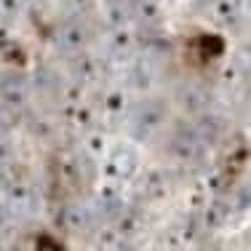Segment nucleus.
<instances>
[{
    "instance_id": "nucleus-1",
    "label": "nucleus",
    "mask_w": 251,
    "mask_h": 251,
    "mask_svg": "<svg viewBox=\"0 0 251 251\" xmlns=\"http://www.w3.org/2000/svg\"><path fill=\"white\" fill-rule=\"evenodd\" d=\"M163 121H166V104L160 99H147L134 107L131 121H128V131L134 139H147Z\"/></svg>"
},
{
    "instance_id": "nucleus-2",
    "label": "nucleus",
    "mask_w": 251,
    "mask_h": 251,
    "mask_svg": "<svg viewBox=\"0 0 251 251\" xmlns=\"http://www.w3.org/2000/svg\"><path fill=\"white\" fill-rule=\"evenodd\" d=\"M136 169H139V152L131 145H118L104 160V176L121 184L134 179Z\"/></svg>"
},
{
    "instance_id": "nucleus-3",
    "label": "nucleus",
    "mask_w": 251,
    "mask_h": 251,
    "mask_svg": "<svg viewBox=\"0 0 251 251\" xmlns=\"http://www.w3.org/2000/svg\"><path fill=\"white\" fill-rule=\"evenodd\" d=\"M86 43H88V27L83 25V19L73 16V19H67L62 27H59V32H56L59 51H64V53H80Z\"/></svg>"
},
{
    "instance_id": "nucleus-4",
    "label": "nucleus",
    "mask_w": 251,
    "mask_h": 251,
    "mask_svg": "<svg viewBox=\"0 0 251 251\" xmlns=\"http://www.w3.org/2000/svg\"><path fill=\"white\" fill-rule=\"evenodd\" d=\"M27 94H29V83L19 70L0 75V99H3L5 107H19L27 99Z\"/></svg>"
},
{
    "instance_id": "nucleus-5",
    "label": "nucleus",
    "mask_w": 251,
    "mask_h": 251,
    "mask_svg": "<svg viewBox=\"0 0 251 251\" xmlns=\"http://www.w3.org/2000/svg\"><path fill=\"white\" fill-rule=\"evenodd\" d=\"M201 147H203V139L198 134H190V131H179L171 142V155L179 160V163H190L201 155Z\"/></svg>"
},
{
    "instance_id": "nucleus-6",
    "label": "nucleus",
    "mask_w": 251,
    "mask_h": 251,
    "mask_svg": "<svg viewBox=\"0 0 251 251\" xmlns=\"http://www.w3.org/2000/svg\"><path fill=\"white\" fill-rule=\"evenodd\" d=\"M35 201V190L32 184L25 179H14V182H5V206L19 208V211H29Z\"/></svg>"
},
{
    "instance_id": "nucleus-7",
    "label": "nucleus",
    "mask_w": 251,
    "mask_h": 251,
    "mask_svg": "<svg viewBox=\"0 0 251 251\" xmlns=\"http://www.w3.org/2000/svg\"><path fill=\"white\" fill-rule=\"evenodd\" d=\"M59 225L70 232H83L94 225V211L88 206H64L59 211Z\"/></svg>"
},
{
    "instance_id": "nucleus-8",
    "label": "nucleus",
    "mask_w": 251,
    "mask_h": 251,
    "mask_svg": "<svg viewBox=\"0 0 251 251\" xmlns=\"http://www.w3.org/2000/svg\"><path fill=\"white\" fill-rule=\"evenodd\" d=\"M99 206H101V211H104V217H118V214L126 208V193H123V187H121V182H107V184H101V190H99Z\"/></svg>"
},
{
    "instance_id": "nucleus-9",
    "label": "nucleus",
    "mask_w": 251,
    "mask_h": 251,
    "mask_svg": "<svg viewBox=\"0 0 251 251\" xmlns=\"http://www.w3.org/2000/svg\"><path fill=\"white\" fill-rule=\"evenodd\" d=\"M243 0H214L211 3V19L222 27H230L241 19Z\"/></svg>"
},
{
    "instance_id": "nucleus-10",
    "label": "nucleus",
    "mask_w": 251,
    "mask_h": 251,
    "mask_svg": "<svg viewBox=\"0 0 251 251\" xmlns=\"http://www.w3.org/2000/svg\"><path fill=\"white\" fill-rule=\"evenodd\" d=\"M230 214H232V208L227 206L225 201H211V203H206V208H203L201 225L208 227V230H219V227L227 222V217H230Z\"/></svg>"
},
{
    "instance_id": "nucleus-11",
    "label": "nucleus",
    "mask_w": 251,
    "mask_h": 251,
    "mask_svg": "<svg viewBox=\"0 0 251 251\" xmlns=\"http://www.w3.org/2000/svg\"><path fill=\"white\" fill-rule=\"evenodd\" d=\"M107 49H110L112 59H126V56H131V51H134V38H131V32L126 27H115V32H112L110 40H107Z\"/></svg>"
},
{
    "instance_id": "nucleus-12",
    "label": "nucleus",
    "mask_w": 251,
    "mask_h": 251,
    "mask_svg": "<svg viewBox=\"0 0 251 251\" xmlns=\"http://www.w3.org/2000/svg\"><path fill=\"white\" fill-rule=\"evenodd\" d=\"M115 219H118V222H115V235L121 238V241H123V238L136 235L139 227H142V214L136 211V208H128V206H126Z\"/></svg>"
},
{
    "instance_id": "nucleus-13",
    "label": "nucleus",
    "mask_w": 251,
    "mask_h": 251,
    "mask_svg": "<svg viewBox=\"0 0 251 251\" xmlns=\"http://www.w3.org/2000/svg\"><path fill=\"white\" fill-rule=\"evenodd\" d=\"M99 59L97 56H88V53H80V56L73 62V77L80 83H91L99 77Z\"/></svg>"
},
{
    "instance_id": "nucleus-14",
    "label": "nucleus",
    "mask_w": 251,
    "mask_h": 251,
    "mask_svg": "<svg viewBox=\"0 0 251 251\" xmlns=\"http://www.w3.org/2000/svg\"><path fill=\"white\" fill-rule=\"evenodd\" d=\"M139 190L147 195V201H155V198H163L169 193V174L166 171H150L145 176V182L139 184Z\"/></svg>"
},
{
    "instance_id": "nucleus-15",
    "label": "nucleus",
    "mask_w": 251,
    "mask_h": 251,
    "mask_svg": "<svg viewBox=\"0 0 251 251\" xmlns=\"http://www.w3.org/2000/svg\"><path fill=\"white\" fill-rule=\"evenodd\" d=\"M195 49L193 53L201 59V62H211V59H217L219 53L225 51V43H222V38H217V35H198V40H195Z\"/></svg>"
},
{
    "instance_id": "nucleus-16",
    "label": "nucleus",
    "mask_w": 251,
    "mask_h": 251,
    "mask_svg": "<svg viewBox=\"0 0 251 251\" xmlns=\"http://www.w3.org/2000/svg\"><path fill=\"white\" fill-rule=\"evenodd\" d=\"M134 14V5L126 0H107V22L112 27H126V22Z\"/></svg>"
},
{
    "instance_id": "nucleus-17",
    "label": "nucleus",
    "mask_w": 251,
    "mask_h": 251,
    "mask_svg": "<svg viewBox=\"0 0 251 251\" xmlns=\"http://www.w3.org/2000/svg\"><path fill=\"white\" fill-rule=\"evenodd\" d=\"M126 110H128V97H126V91L115 88V91H110V94L104 97V112H107V115L121 118Z\"/></svg>"
},
{
    "instance_id": "nucleus-18",
    "label": "nucleus",
    "mask_w": 251,
    "mask_h": 251,
    "mask_svg": "<svg viewBox=\"0 0 251 251\" xmlns=\"http://www.w3.org/2000/svg\"><path fill=\"white\" fill-rule=\"evenodd\" d=\"M86 152L91 155V158H99V155L104 152V134H101V131H97V134L88 136V142H86Z\"/></svg>"
},
{
    "instance_id": "nucleus-19",
    "label": "nucleus",
    "mask_w": 251,
    "mask_h": 251,
    "mask_svg": "<svg viewBox=\"0 0 251 251\" xmlns=\"http://www.w3.org/2000/svg\"><path fill=\"white\" fill-rule=\"evenodd\" d=\"M22 8L19 0H0V16H5V19H11V16H16Z\"/></svg>"
},
{
    "instance_id": "nucleus-20",
    "label": "nucleus",
    "mask_w": 251,
    "mask_h": 251,
    "mask_svg": "<svg viewBox=\"0 0 251 251\" xmlns=\"http://www.w3.org/2000/svg\"><path fill=\"white\" fill-rule=\"evenodd\" d=\"M11 155H14V147H11L8 136H0V166H3V163H8V160H11Z\"/></svg>"
},
{
    "instance_id": "nucleus-21",
    "label": "nucleus",
    "mask_w": 251,
    "mask_h": 251,
    "mask_svg": "<svg viewBox=\"0 0 251 251\" xmlns=\"http://www.w3.org/2000/svg\"><path fill=\"white\" fill-rule=\"evenodd\" d=\"M91 3H94V0H67V5H70L73 14H83V11H88V8H91Z\"/></svg>"
},
{
    "instance_id": "nucleus-22",
    "label": "nucleus",
    "mask_w": 251,
    "mask_h": 251,
    "mask_svg": "<svg viewBox=\"0 0 251 251\" xmlns=\"http://www.w3.org/2000/svg\"><path fill=\"white\" fill-rule=\"evenodd\" d=\"M75 121L77 123H91V110H88V107H77V115H75Z\"/></svg>"
},
{
    "instance_id": "nucleus-23",
    "label": "nucleus",
    "mask_w": 251,
    "mask_h": 251,
    "mask_svg": "<svg viewBox=\"0 0 251 251\" xmlns=\"http://www.w3.org/2000/svg\"><path fill=\"white\" fill-rule=\"evenodd\" d=\"M8 131H11V121H8V115L0 110V136H8Z\"/></svg>"
},
{
    "instance_id": "nucleus-24",
    "label": "nucleus",
    "mask_w": 251,
    "mask_h": 251,
    "mask_svg": "<svg viewBox=\"0 0 251 251\" xmlns=\"http://www.w3.org/2000/svg\"><path fill=\"white\" fill-rule=\"evenodd\" d=\"M5 206V182H0V208Z\"/></svg>"
},
{
    "instance_id": "nucleus-25",
    "label": "nucleus",
    "mask_w": 251,
    "mask_h": 251,
    "mask_svg": "<svg viewBox=\"0 0 251 251\" xmlns=\"http://www.w3.org/2000/svg\"><path fill=\"white\" fill-rule=\"evenodd\" d=\"M19 3H22V5H35L38 0H19Z\"/></svg>"
}]
</instances>
